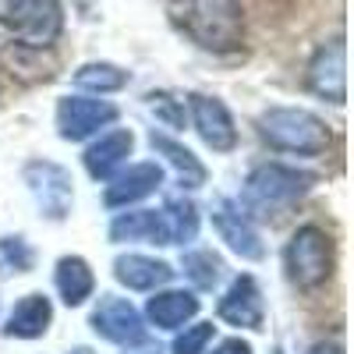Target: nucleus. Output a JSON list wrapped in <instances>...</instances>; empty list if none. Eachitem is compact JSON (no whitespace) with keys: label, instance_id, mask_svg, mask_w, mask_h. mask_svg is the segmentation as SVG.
<instances>
[{"label":"nucleus","instance_id":"obj_27","mask_svg":"<svg viewBox=\"0 0 354 354\" xmlns=\"http://www.w3.org/2000/svg\"><path fill=\"white\" fill-rule=\"evenodd\" d=\"M213 354H252V347L245 340H223L213 347Z\"/></svg>","mask_w":354,"mask_h":354},{"label":"nucleus","instance_id":"obj_11","mask_svg":"<svg viewBox=\"0 0 354 354\" xmlns=\"http://www.w3.org/2000/svg\"><path fill=\"white\" fill-rule=\"evenodd\" d=\"M192 117H195V128L202 135V142L216 153H230L238 145V128H234L230 113L220 100L213 96H192Z\"/></svg>","mask_w":354,"mask_h":354},{"label":"nucleus","instance_id":"obj_17","mask_svg":"<svg viewBox=\"0 0 354 354\" xmlns=\"http://www.w3.org/2000/svg\"><path fill=\"white\" fill-rule=\"evenodd\" d=\"M113 277L131 290H153V287L167 283L174 277V270L167 262L149 259V255H121L113 262Z\"/></svg>","mask_w":354,"mask_h":354},{"label":"nucleus","instance_id":"obj_20","mask_svg":"<svg viewBox=\"0 0 354 354\" xmlns=\"http://www.w3.org/2000/svg\"><path fill=\"white\" fill-rule=\"evenodd\" d=\"M149 142H153V149L177 170V177L188 185V188H198V185H205V167L198 163V156L188 149V145H181V142H174V138H167V135H149Z\"/></svg>","mask_w":354,"mask_h":354},{"label":"nucleus","instance_id":"obj_16","mask_svg":"<svg viewBox=\"0 0 354 354\" xmlns=\"http://www.w3.org/2000/svg\"><path fill=\"white\" fill-rule=\"evenodd\" d=\"M195 312H198V298L188 290H163L145 305V315L160 330H181L188 319H195Z\"/></svg>","mask_w":354,"mask_h":354},{"label":"nucleus","instance_id":"obj_15","mask_svg":"<svg viewBox=\"0 0 354 354\" xmlns=\"http://www.w3.org/2000/svg\"><path fill=\"white\" fill-rule=\"evenodd\" d=\"M131 131H110L103 135L96 145H88L85 149V170L96 177V181H106V177H113V170L121 167L128 156H131Z\"/></svg>","mask_w":354,"mask_h":354},{"label":"nucleus","instance_id":"obj_14","mask_svg":"<svg viewBox=\"0 0 354 354\" xmlns=\"http://www.w3.org/2000/svg\"><path fill=\"white\" fill-rule=\"evenodd\" d=\"M50 319H53L50 298H43V294H25V298L11 308L4 333L18 337V340H36L50 330Z\"/></svg>","mask_w":354,"mask_h":354},{"label":"nucleus","instance_id":"obj_9","mask_svg":"<svg viewBox=\"0 0 354 354\" xmlns=\"http://www.w3.org/2000/svg\"><path fill=\"white\" fill-rule=\"evenodd\" d=\"M93 330L110 344H142L145 340V326H142V315L135 312V305L124 298H113V294L100 298V305L93 312Z\"/></svg>","mask_w":354,"mask_h":354},{"label":"nucleus","instance_id":"obj_26","mask_svg":"<svg viewBox=\"0 0 354 354\" xmlns=\"http://www.w3.org/2000/svg\"><path fill=\"white\" fill-rule=\"evenodd\" d=\"M0 255L8 259V266H15V270H21V273L32 266V252H28V245L21 238H4L0 241Z\"/></svg>","mask_w":354,"mask_h":354},{"label":"nucleus","instance_id":"obj_29","mask_svg":"<svg viewBox=\"0 0 354 354\" xmlns=\"http://www.w3.org/2000/svg\"><path fill=\"white\" fill-rule=\"evenodd\" d=\"M71 354H93V351H88V347H75Z\"/></svg>","mask_w":354,"mask_h":354},{"label":"nucleus","instance_id":"obj_28","mask_svg":"<svg viewBox=\"0 0 354 354\" xmlns=\"http://www.w3.org/2000/svg\"><path fill=\"white\" fill-rule=\"evenodd\" d=\"M308 354H344V347H340L337 340H319Z\"/></svg>","mask_w":354,"mask_h":354},{"label":"nucleus","instance_id":"obj_24","mask_svg":"<svg viewBox=\"0 0 354 354\" xmlns=\"http://www.w3.org/2000/svg\"><path fill=\"white\" fill-rule=\"evenodd\" d=\"M213 340V322H198V326L185 330L181 337L174 340L170 354H205V347H209Z\"/></svg>","mask_w":354,"mask_h":354},{"label":"nucleus","instance_id":"obj_5","mask_svg":"<svg viewBox=\"0 0 354 354\" xmlns=\"http://www.w3.org/2000/svg\"><path fill=\"white\" fill-rule=\"evenodd\" d=\"M283 266L294 287L315 290L330 280L333 273V241L322 227H301L294 238L287 241Z\"/></svg>","mask_w":354,"mask_h":354},{"label":"nucleus","instance_id":"obj_22","mask_svg":"<svg viewBox=\"0 0 354 354\" xmlns=\"http://www.w3.org/2000/svg\"><path fill=\"white\" fill-rule=\"evenodd\" d=\"M75 85L88 88V93H117L128 85V75L113 64H85L75 71Z\"/></svg>","mask_w":354,"mask_h":354},{"label":"nucleus","instance_id":"obj_13","mask_svg":"<svg viewBox=\"0 0 354 354\" xmlns=\"http://www.w3.org/2000/svg\"><path fill=\"white\" fill-rule=\"evenodd\" d=\"M163 181V170L156 163H135L128 167V174H121L117 181L106 188V205L110 209H121V205H131L145 195H153Z\"/></svg>","mask_w":354,"mask_h":354},{"label":"nucleus","instance_id":"obj_3","mask_svg":"<svg viewBox=\"0 0 354 354\" xmlns=\"http://www.w3.org/2000/svg\"><path fill=\"white\" fill-rule=\"evenodd\" d=\"M259 135L283 153H298V156H319L330 149V128L322 117L301 106H270L259 117Z\"/></svg>","mask_w":354,"mask_h":354},{"label":"nucleus","instance_id":"obj_7","mask_svg":"<svg viewBox=\"0 0 354 354\" xmlns=\"http://www.w3.org/2000/svg\"><path fill=\"white\" fill-rule=\"evenodd\" d=\"M305 82L315 96L330 100V103L347 100V50L340 39L315 50V57L308 61V71H305Z\"/></svg>","mask_w":354,"mask_h":354},{"label":"nucleus","instance_id":"obj_18","mask_svg":"<svg viewBox=\"0 0 354 354\" xmlns=\"http://www.w3.org/2000/svg\"><path fill=\"white\" fill-rule=\"evenodd\" d=\"M110 241H149V245H167L163 216L156 209H138V213H121L110 223Z\"/></svg>","mask_w":354,"mask_h":354},{"label":"nucleus","instance_id":"obj_2","mask_svg":"<svg viewBox=\"0 0 354 354\" xmlns=\"http://www.w3.org/2000/svg\"><path fill=\"white\" fill-rule=\"evenodd\" d=\"M315 185V177L308 170L298 167H283V163H262L248 174L245 192H241V205L252 216H280L283 209H290L308 188Z\"/></svg>","mask_w":354,"mask_h":354},{"label":"nucleus","instance_id":"obj_30","mask_svg":"<svg viewBox=\"0 0 354 354\" xmlns=\"http://www.w3.org/2000/svg\"><path fill=\"white\" fill-rule=\"evenodd\" d=\"M138 354H160L156 347H145V351H138Z\"/></svg>","mask_w":354,"mask_h":354},{"label":"nucleus","instance_id":"obj_31","mask_svg":"<svg viewBox=\"0 0 354 354\" xmlns=\"http://www.w3.org/2000/svg\"><path fill=\"white\" fill-rule=\"evenodd\" d=\"M273 354H280V351H273Z\"/></svg>","mask_w":354,"mask_h":354},{"label":"nucleus","instance_id":"obj_4","mask_svg":"<svg viewBox=\"0 0 354 354\" xmlns=\"http://www.w3.org/2000/svg\"><path fill=\"white\" fill-rule=\"evenodd\" d=\"M0 25H8L21 46L46 50L64 28L61 0H0Z\"/></svg>","mask_w":354,"mask_h":354},{"label":"nucleus","instance_id":"obj_23","mask_svg":"<svg viewBox=\"0 0 354 354\" xmlns=\"http://www.w3.org/2000/svg\"><path fill=\"white\" fill-rule=\"evenodd\" d=\"M185 277L198 290H213L223 277V259L213 255V252H188L185 255Z\"/></svg>","mask_w":354,"mask_h":354},{"label":"nucleus","instance_id":"obj_25","mask_svg":"<svg viewBox=\"0 0 354 354\" xmlns=\"http://www.w3.org/2000/svg\"><path fill=\"white\" fill-rule=\"evenodd\" d=\"M149 110L160 117L163 124H170V128H181V124H185V110L177 106V100L167 96V93H153V96H149Z\"/></svg>","mask_w":354,"mask_h":354},{"label":"nucleus","instance_id":"obj_12","mask_svg":"<svg viewBox=\"0 0 354 354\" xmlns=\"http://www.w3.org/2000/svg\"><path fill=\"white\" fill-rule=\"evenodd\" d=\"M220 319L230 322V326H245V330H262V319H266V305H262V294L259 283L252 277H238L227 294L220 298Z\"/></svg>","mask_w":354,"mask_h":354},{"label":"nucleus","instance_id":"obj_21","mask_svg":"<svg viewBox=\"0 0 354 354\" xmlns=\"http://www.w3.org/2000/svg\"><path fill=\"white\" fill-rule=\"evenodd\" d=\"M163 216V230H167V245H188L198 234V209L192 198H167V205L160 209Z\"/></svg>","mask_w":354,"mask_h":354},{"label":"nucleus","instance_id":"obj_19","mask_svg":"<svg viewBox=\"0 0 354 354\" xmlns=\"http://www.w3.org/2000/svg\"><path fill=\"white\" fill-rule=\"evenodd\" d=\"M53 280H57V290H61L64 305H82L96 287V277H93V270H88V262L78 259V255H64L61 262H57Z\"/></svg>","mask_w":354,"mask_h":354},{"label":"nucleus","instance_id":"obj_6","mask_svg":"<svg viewBox=\"0 0 354 354\" xmlns=\"http://www.w3.org/2000/svg\"><path fill=\"white\" fill-rule=\"evenodd\" d=\"M25 185L32 192V198L39 202V209L50 220H64L71 213V202H75V188H71V174L61 163H50V160H36L25 167Z\"/></svg>","mask_w":354,"mask_h":354},{"label":"nucleus","instance_id":"obj_8","mask_svg":"<svg viewBox=\"0 0 354 354\" xmlns=\"http://www.w3.org/2000/svg\"><path fill=\"white\" fill-rule=\"evenodd\" d=\"M110 121H117V106L103 103V100H85V96H64L57 103V131L68 142H82L93 131L106 128Z\"/></svg>","mask_w":354,"mask_h":354},{"label":"nucleus","instance_id":"obj_10","mask_svg":"<svg viewBox=\"0 0 354 354\" xmlns=\"http://www.w3.org/2000/svg\"><path fill=\"white\" fill-rule=\"evenodd\" d=\"M213 227H216V234L227 241V248H230L234 255H241V259H248V262H259V259L266 255L262 238L255 234V227L248 223V216H245L234 202H220V205H216V209H213Z\"/></svg>","mask_w":354,"mask_h":354},{"label":"nucleus","instance_id":"obj_1","mask_svg":"<svg viewBox=\"0 0 354 354\" xmlns=\"http://www.w3.org/2000/svg\"><path fill=\"white\" fill-rule=\"evenodd\" d=\"M170 18L195 46L213 53H230L245 39L241 0H170Z\"/></svg>","mask_w":354,"mask_h":354}]
</instances>
